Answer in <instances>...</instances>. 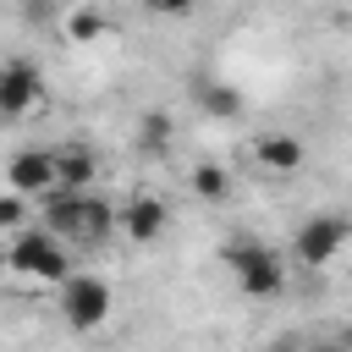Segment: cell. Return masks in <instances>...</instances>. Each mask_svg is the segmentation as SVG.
I'll return each instance as SVG.
<instances>
[{"label": "cell", "mask_w": 352, "mask_h": 352, "mask_svg": "<svg viewBox=\"0 0 352 352\" xmlns=\"http://www.w3.org/2000/svg\"><path fill=\"white\" fill-rule=\"evenodd\" d=\"M165 220H170V209H165V198H154V192H138V198L121 209V231H126L132 242H154V236L165 231Z\"/></svg>", "instance_id": "9"}, {"label": "cell", "mask_w": 352, "mask_h": 352, "mask_svg": "<svg viewBox=\"0 0 352 352\" xmlns=\"http://www.w3.org/2000/svg\"><path fill=\"white\" fill-rule=\"evenodd\" d=\"M60 319L72 330H94L110 319V280L104 275H66L60 280Z\"/></svg>", "instance_id": "4"}, {"label": "cell", "mask_w": 352, "mask_h": 352, "mask_svg": "<svg viewBox=\"0 0 352 352\" xmlns=\"http://www.w3.org/2000/svg\"><path fill=\"white\" fill-rule=\"evenodd\" d=\"M143 11L148 16H192L198 0H143Z\"/></svg>", "instance_id": "16"}, {"label": "cell", "mask_w": 352, "mask_h": 352, "mask_svg": "<svg viewBox=\"0 0 352 352\" xmlns=\"http://www.w3.org/2000/svg\"><path fill=\"white\" fill-rule=\"evenodd\" d=\"M55 160H60V182L55 187H88L94 170H99V160H94L88 143H66V148H55Z\"/></svg>", "instance_id": "11"}, {"label": "cell", "mask_w": 352, "mask_h": 352, "mask_svg": "<svg viewBox=\"0 0 352 352\" xmlns=\"http://www.w3.org/2000/svg\"><path fill=\"white\" fill-rule=\"evenodd\" d=\"M198 110H204L209 121H236V116L248 110V99H242V88H231V82H204V88H198Z\"/></svg>", "instance_id": "10"}, {"label": "cell", "mask_w": 352, "mask_h": 352, "mask_svg": "<svg viewBox=\"0 0 352 352\" xmlns=\"http://www.w3.org/2000/svg\"><path fill=\"white\" fill-rule=\"evenodd\" d=\"M138 126H143V143H148V148H160V143L170 138V116H165V110H148Z\"/></svg>", "instance_id": "15"}, {"label": "cell", "mask_w": 352, "mask_h": 352, "mask_svg": "<svg viewBox=\"0 0 352 352\" xmlns=\"http://www.w3.org/2000/svg\"><path fill=\"white\" fill-rule=\"evenodd\" d=\"M55 182H60L55 148H22V154H11V165H6V187L28 192V198H44Z\"/></svg>", "instance_id": "6"}, {"label": "cell", "mask_w": 352, "mask_h": 352, "mask_svg": "<svg viewBox=\"0 0 352 352\" xmlns=\"http://www.w3.org/2000/svg\"><path fill=\"white\" fill-rule=\"evenodd\" d=\"M187 182H192V192H198L204 204H226V198H231V170L214 165V160H198Z\"/></svg>", "instance_id": "12"}, {"label": "cell", "mask_w": 352, "mask_h": 352, "mask_svg": "<svg viewBox=\"0 0 352 352\" xmlns=\"http://www.w3.org/2000/svg\"><path fill=\"white\" fill-rule=\"evenodd\" d=\"M28 220V192H16V187H6V198H0V226H22Z\"/></svg>", "instance_id": "14"}, {"label": "cell", "mask_w": 352, "mask_h": 352, "mask_svg": "<svg viewBox=\"0 0 352 352\" xmlns=\"http://www.w3.org/2000/svg\"><path fill=\"white\" fill-rule=\"evenodd\" d=\"M104 28H110V22H104V11H94V6H77V11L66 16V38H72V44H99Z\"/></svg>", "instance_id": "13"}, {"label": "cell", "mask_w": 352, "mask_h": 352, "mask_svg": "<svg viewBox=\"0 0 352 352\" xmlns=\"http://www.w3.org/2000/svg\"><path fill=\"white\" fill-rule=\"evenodd\" d=\"M6 264L28 280H66L72 275V258H66V236L50 231V226H16L11 248H6Z\"/></svg>", "instance_id": "2"}, {"label": "cell", "mask_w": 352, "mask_h": 352, "mask_svg": "<svg viewBox=\"0 0 352 352\" xmlns=\"http://www.w3.org/2000/svg\"><path fill=\"white\" fill-rule=\"evenodd\" d=\"M38 94H44V82H38V72H33L28 60H6V66H0V110H6L11 121L28 116Z\"/></svg>", "instance_id": "8"}, {"label": "cell", "mask_w": 352, "mask_h": 352, "mask_svg": "<svg viewBox=\"0 0 352 352\" xmlns=\"http://www.w3.org/2000/svg\"><path fill=\"white\" fill-rule=\"evenodd\" d=\"M346 242H352V214H308L292 236V253L297 264H330Z\"/></svg>", "instance_id": "5"}, {"label": "cell", "mask_w": 352, "mask_h": 352, "mask_svg": "<svg viewBox=\"0 0 352 352\" xmlns=\"http://www.w3.org/2000/svg\"><path fill=\"white\" fill-rule=\"evenodd\" d=\"M220 264H231V275H236V286H242L248 297H280V286H286L280 253L264 248V242H253V236L226 242V248H220Z\"/></svg>", "instance_id": "3"}, {"label": "cell", "mask_w": 352, "mask_h": 352, "mask_svg": "<svg viewBox=\"0 0 352 352\" xmlns=\"http://www.w3.org/2000/svg\"><path fill=\"white\" fill-rule=\"evenodd\" d=\"M253 160H258L270 176H297V170L308 165V143H302L297 132H264V138L253 143Z\"/></svg>", "instance_id": "7"}, {"label": "cell", "mask_w": 352, "mask_h": 352, "mask_svg": "<svg viewBox=\"0 0 352 352\" xmlns=\"http://www.w3.org/2000/svg\"><path fill=\"white\" fill-rule=\"evenodd\" d=\"M38 220H44L50 231H60L66 242H82V248L104 242V236L121 226V214H116L99 192H88V187H50Z\"/></svg>", "instance_id": "1"}]
</instances>
